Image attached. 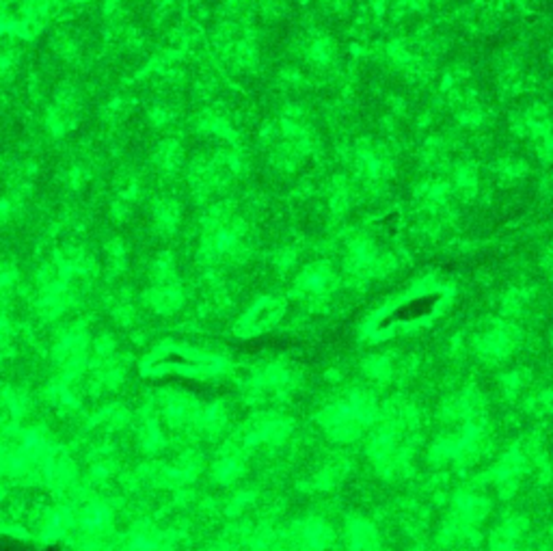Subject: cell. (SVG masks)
<instances>
[{"mask_svg": "<svg viewBox=\"0 0 553 551\" xmlns=\"http://www.w3.org/2000/svg\"><path fill=\"white\" fill-rule=\"evenodd\" d=\"M501 390L506 392V396L515 398L521 390H523V372L513 370V372H506L501 378Z\"/></svg>", "mask_w": 553, "mask_h": 551, "instance_id": "7", "label": "cell"}, {"mask_svg": "<svg viewBox=\"0 0 553 551\" xmlns=\"http://www.w3.org/2000/svg\"><path fill=\"white\" fill-rule=\"evenodd\" d=\"M229 370V361L221 355L195 351L188 346H164L152 351L143 363L141 374L160 378V376H184V378H215Z\"/></svg>", "mask_w": 553, "mask_h": 551, "instance_id": "1", "label": "cell"}, {"mask_svg": "<svg viewBox=\"0 0 553 551\" xmlns=\"http://www.w3.org/2000/svg\"><path fill=\"white\" fill-rule=\"evenodd\" d=\"M149 117H152V123L154 125H166L173 121V110L169 108L166 104H156L152 110H149Z\"/></svg>", "mask_w": 553, "mask_h": 551, "instance_id": "8", "label": "cell"}, {"mask_svg": "<svg viewBox=\"0 0 553 551\" xmlns=\"http://www.w3.org/2000/svg\"><path fill=\"white\" fill-rule=\"evenodd\" d=\"M363 370H365V374L370 376V378H374V380H389V378H394V374H396V365L387 359V357H370L365 363H363Z\"/></svg>", "mask_w": 553, "mask_h": 551, "instance_id": "6", "label": "cell"}, {"mask_svg": "<svg viewBox=\"0 0 553 551\" xmlns=\"http://www.w3.org/2000/svg\"><path fill=\"white\" fill-rule=\"evenodd\" d=\"M551 462H553V458H551Z\"/></svg>", "mask_w": 553, "mask_h": 551, "instance_id": "12", "label": "cell"}, {"mask_svg": "<svg viewBox=\"0 0 553 551\" xmlns=\"http://www.w3.org/2000/svg\"><path fill=\"white\" fill-rule=\"evenodd\" d=\"M491 511H493L491 499L476 495L474 491H458L452 497V515L474 528L482 523L491 515Z\"/></svg>", "mask_w": 553, "mask_h": 551, "instance_id": "4", "label": "cell"}, {"mask_svg": "<svg viewBox=\"0 0 553 551\" xmlns=\"http://www.w3.org/2000/svg\"><path fill=\"white\" fill-rule=\"evenodd\" d=\"M551 543H553V528H551Z\"/></svg>", "mask_w": 553, "mask_h": 551, "instance_id": "11", "label": "cell"}, {"mask_svg": "<svg viewBox=\"0 0 553 551\" xmlns=\"http://www.w3.org/2000/svg\"><path fill=\"white\" fill-rule=\"evenodd\" d=\"M536 411H542V413H553V387L545 390L538 398H536Z\"/></svg>", "mask_w": 553, "mask_h": 551, "instance_id": "9", "label": "cell"}, {"mask_svg": "<svg viewBox=\"0 0 553 551\" xmlns=\"http://www.w3.org/2000/svg\"><path fill=\"white\" fill-rule=\"evenodd\" d=\"M281 314H283V305H281L277 299H264V301H260V303H255V307L249 309V312L240 318V322H238V326H236V333H238L240 337L260 335V333L268 331L273 324H277L279 318H281Z\"/></svg>", "mask_w": 553, "mask_h": 551, "instance_id": "3", "label": "cell"}, {"mask_svg": "<svg viewBox=\"0 0 553 551\" xmlns=\"http://www.w3.org/2000/svg\"><path fill=\"white\" fill-rule=\"evenodd\" d=\"M154 160H156V164H158V169L162 174L171 176V174L178 171L180 164H182V147L176 141H164L156 149Z\"/></svg>", "mask_w": 553, "mask_h": 551, "instance_id": "5", "label": "cell"}, {"mask_svg": "<svg viewBox=\"0 0 553 551\" xmlns=\"http://www.w3.org/2000/svg\"><path fill=\"white\" fill-rule=\"evenodd\" d=\"M519 344H521V331L513 324H497L476 337L478 355L491 363L508 359Z\"/></svg>", "mask_w": 553, "mask_h": 551, "instance_id": "2", "label": "cell"}, {"mask_svg": "<svg viewBox=\"0 0 553 551\" xmlns=\"http://www.w3.org/2000/svg\"><path fill=\"white\" fill-rule=\"evenodd\" d=\"M411 551H423V547H413Z\"/></svg>", "mask_w": 553, "mask_h": 551, "instance_id": "10", "label": "cell"}]
</instances>
